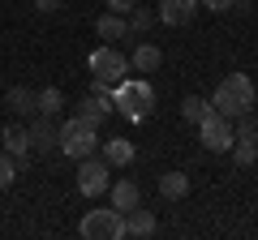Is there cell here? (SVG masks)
Returning a JSON list of instances; mask_svg holds the SVG:
<instances>
[{
	"mask_svg": "<svg viewBox=\"0 0 258 240\" xmlns=\"http://www.w3.org/2000/svg\"><path fill=\"white\" fill-rule=\"evenodd\" d=\"M198 142H203V150H211V155H228L232 150V120L211 107L198 120Z\"/></svg>",
	"mask_w": 258,
	"mask_h": 240,
	"instance_id": "obj_5",
	"label": "cell"
},
{
	"mask_svg": "<svg viewBox=\"0 0 258 240\" xmlns=\"http://www.w3.org/2000/svg\"><path fill=\"white\" fill-rule=\"evenodd\" d=\"M30 129V150H56V125H52V116H39L35 125H26Z\"/></svg>",
	"mask_w": 258,
	"mask_h": 240,
	"instance_id": "obj_10",
	"label": "cell"
},
{
	"mask_svg": "<svg viewBox=\"0 0 258 240\" xmlns=\"http://www.w3.org/2000/svg\"><path fill=\"white\" fill-rule=\"evenodd\" d=\"M207 111H211V99H198V94L181 99V116H185V120H194V125H198V120H203Z\"/></svg>",
	"mask_w": 258,
	"mask_h": 240,
	"instance_id": "obj_22",
	"label": "cell"
},
{
	"mask_svg": "<svg viewBox=\"0 0 258 240\" xmlns=\"http://www.w3.org/2000/svg\"><path fill=\"white\" fill-rule=\"evenodd\" d=\"M35 5H39V13H56V9L64 5V0H35Z\"/></svg>",
	"mask_w": 258,
	"mask_h": 240,
	"instance_id": "obj_28",
	"label": "cell"
},
{
	"mask_svg": "<svg viewBox=\"0 0 258 240\" xmlns=\"http://www.w3.org/2000/svg\"><path fill=\"white\" fill-rule=\"evenodd\" d=\"M232 142H241V146H254V150H258V116H254V111H245V116H241V125L232 129Z\"/></svg>",
	"mask_w": 258,
	"mask_h": 240,
	"instance_id": "obj_20",
	"label": "cell"
},
{
	"mask_svg": "<svg viewBox=\"0 0 258 240\" xmlns=\"http://www.w3.org/2000/svg\"><path fill=\"white\" fill-rule=\"evenodd\" d=\"M5 103H9L13 116H30V111H35V90H26V86H13V90L5 94Z\"/></svg>",
	"mask_w": 258,
	"mask_h": 240,
	"instance_id": "obj_18",
	"label": "cell"
},
{
	"mask_svg": "<svg viewBox=\"0 0 258 240\" xmlns=\"http://www.w3.org/2000/svg\"><path fill=\"white\" fill-rule=\"evenodd\" d=\"M159 60H164V52H159L155 43H138V47H134V56H129V69L151 73V69H159Z\"/></svg>",
	"mask_w": 258,
	"mask_h": 240,
	"instance_id": "obj_13",
	"label": "cell"
},
{
	"mask_svg": "<svg viewBox=\"0 0 258 240\" xmlns=\"http://www.w3.org/2000/svg\"><path fill=\"white\" fill-rule=\"evenodd\" d=\"M86 65H91V77H103V82H112V86H116V82H125V77H129V56H120V52H116L112 43L95 47Z\"/></svg>",
	"mask_w": 258,
	"mask_h": 240,
	"instance_id": "obj_6",
	"label": "cell"
},
{
	"mask_svg": "<svg viewBox=\"0 0 258 240\" xmlns=\"http://www.w3.org/2000/svg\"><path fill=\"white\" fill-rule=\"evenodd\" d=\"M237 0H198V9H211V13H228Z\"/></svg>",
	"mask_w": 258,
	"mask_h": 240,
	"instance_id": "obj_25",
	"label": "cell"
},
{
	"mask_svg": "<svg viewBox=\"0 0 258 240\" xmlns=\"http://www.w3.org/2000/svg\"><path fill=\"white\" fill-rule=\"evenodd\" d=\"M103 5H108L112 13H129V9H134V5H138V0H103Z\"/></svg>",
	"mask_w": 258,
	"mask_h": 240,
	"instance_id": "obj_27",
	"label": "cell"
},
{
	"mask_svg": "<svg viewBox=\"0 0 258 240\" xmlns=\"http://www.w3.org/2000/svg\"><path fill=\"white\" fill-rule=\"evenodd\" d=\"M95 35H103L108 43H116V39H125V35H129V22L120 18V13H112V9H108L99 22H95Z\"/></svg>",
	"mask_w": 258,
	"mask_h": 240,
	"instance_id": "obj_14",
	"label": "cell"
},
{
	"mask_svg": "<svg viewBox=\"0 0 258 240\" xmlns=\"http://www.w3.org/2000/svg\"><path fill=\"white\" fill-rule=\"evenodd\" d=\"M155 214L147 210V206H129L125 210V236H138V240H147V236H155Z\"/></svg>",
	"mask_w": 258,
	"mask_h": 240,
	"instance_id": "obj_9",
	"label": "cell"
},
{
	"mask_svg": "<svg viewBox=\"0 0 258 240\" xmlns=\"http://www.w3.org/2000/svg\"><path fill=\"white\" fill-rule=\"evenodd\" d=\"M35 111H39V116H60V111H64V94L56 90V86L35 90Z\"/></svg>",
	"mask_w": 258,
	"mask_h": 240,
	"instance_id": "obj_16",
	"label": "cell"
},
{
	"mask_svg": "<svg viewBox=\"0 0 258 240\" xmlns=\"http://www.w3.org/2000/svg\"><path fill=\"white\" fill-rule=\"evenodd\" d=\"M159 193H164L168 202H181V197L189 193V176L185 172H164L159 176Z\"/></svg>",
	"mask_w": 258,
	"mask_h": 240,
	"instance_id": "obj_17",
	"label": "cell"
},
{
	"mask_svg": "<svg viewBox=\"0 0 258 240\" xmlns=\"http://www.w3.org/2000/svg\"><path fill=\"white\" fill-rule=\"evenodd\" d=\"M0 142H5V150H9L13 159H18V155H30V129H26V125H5Z\"/></svg>",
	"mask_w": 258,
	"mask_h": 240,
	"instance_id": "obj_12",
	"label": "cell"
},
{
	"mask_svg": "<svg viewBox=\"0 0 258 240\" xmlns=\"http://www.w3.org/2000/svg\"><path fill=\"white\" fill-rule=\"evenodd\" d=\"M91 94H99V99H112V82H103V77H95V82H91Z\"/></svg>",
	"mask_w": 258,
	"mask_h": 240,
	"instance_id": "obj_26",
	"label": "cell"
},
{
	"mask_svg": "<svg viewBox=\"0 0 258 240\" xmlns=\"http://www.w3.org/2000/svg\"><path fill=\"white\" fill-rule=\"evenodd\" d=\"M13 180H18V163H13L9 150H0V189H9Z\"/></svg>",
	"mask_w": 258,
	"mask_h": 240,
	"instance_id": "obj_23",
	"label": "cell"
},
{
	"mask_svg": "<svg viewBox=\"0 0 258 240\" xmlns=\"http://www.w3.org/2000/svg\"><path fill=\"white\" fill-rule=\"evenodd\" d=\"M134 155H138V150H134V142H129V138H108V142H103V159H108V167L112 163L129 167V163H134Z\"/></svg>",
	"mask_w": 258,
	"mask_h": 240,
	"instance_id": "obj_11",
	"label": "cell"
},
{
	"mask_svg": "<svg viewBox=\"0 0 258 240\" xmlns=\"http://www.w3.org/2000/svg\"><path fill=\"white\" fill-rule=\"evenodd\" d=\"M112 107H116L125 120H142V116H151V107H155V90H151L147 77H125V82L112 86Z\"/></svg>",
	"mask_w": 258,
	"mask_h": 240,
	"instance_id": "obj_2",
	"label": "cell"
},
{
	"mask_svg": "<svg viewBox=\"0 0 258 240\" xmlns=\"http://www.w3.org/2000/svg\"><path fill=\"white\" fill-rule=\"evenodd\" d=\"M151 26H155V13H151L147 5H134V9H129V35H147Z\"/></svg>",
	"mask_w": 258,
	"mask_h": 240,
	"instance_id": "obj_21",
	"label": "cell"
},
{
	"mask_svg": "<svg viewBox=\"0 0 258 240\" xmlns=\"http://www.w3.org/2000/svg\"><path fill=\"white\" fill-rule=\"evenodd\" d=\"M78 231H82V240H120L125 236V214L116 206H95V210L82 214Z\"/></svg>",
	"mask_w": 258,
	"mask_h": 240,
	"instance_id": "obj_4",
	"label": "cell"
},
{
	"mask_svg": "<svg viewBox=\"0 0 258 240\" xmlns=\"http://www.w3.org/2000/svg\"><path fill=\"white\" fill-rule=\"evenodd\" d=\"M108 185H112V176H108V159H78V193L82 197H99V193H108Z\"/></svg>",
	"mask_w": 258,
	"mask_h": 240,
	"instance_id": "obj_7",
	"label": "cell"
},
{
	"mask_svg": "<svg viewBox=\"0 0 258 240\" xmlns=\"http://www.w3.org/2000/svg\"><path fill=\"white\" fill-rule=\"evenodd\" d=\"M78 116H86L91 125H103V120L112 116V99H99V94H86V99L78 103Z\"/></svg>",
	"mask_w": 258,
	"mask_h": 240,
	"instance_id": "obj_15",
	"label": "cell"
},
{
	"mask_svg": "<svg viewBox=\"0 0 258 240\" xmlns=\"http://www.w3.org/2000/svg\"><path fill=\"white\" fill-rule=\"evenodd\" d=\"M112 206H116L120 214H125L129 206H138V185H134V180H116V185H112Z\"/></svg>",
	"mask_w": 258,
	"mask_h": 240,
	"instance_id": "obj_19",
	"label": "cell"
},
{
	"mask_svg": "<svg viewBox=\"0 0 258 240\" xmlns=\"http://www.w3.org/2000/svg\"><path fill=\"white\" fill-rule=\"evenodd\" d=\"M95 146H99V125H91L86 116H69L60 129H56V150H64L69 159L95 155Z\"/></svg>",
	"mask_w": 258,
	"mask_h": 240,
	"instance_id": "obj_3",
	"label": "cell"
},
{
	"mask_svg": "<svg viewBox=\"0 0 258 240\" xmlns=\"http://www.w3.org/2000/svg\"><path fill=\"white\" fill-rule=\"evenodd\" d=\"M194 13H198V0H159L155 18L164 22V26H189Z\"/></svg>",
	"mask_w": 258,
	"mask_h": 240,
	"instance_id": "obj_8",
	"label": "cell"
},
{
	"mask_svg": "<svg viewBox=\"0 0 258 240\" xmlns=\"http://www.w3.org/2000/svg\"><path fill=\"white\" fill-rule=\"evenodd\" d=\"M254 99H258V90H254V82H249V73H228L215 86L211 107L220 111V116H228V120H241L245 111H254Z\"/></svg>",
	"mask_w": 258,
	"mask_h": 240,
	"instance_id": "obj_1",
	"label": "cell"
},
{
	"mask_svg": "<svg viewBox=\"0 0 258 240\" xmlns=\"http://www.w3.org/2000/svg\"><path fill=\"white\" fill-rule=\"evenodd\" d=\"M232 159H237V167H254V163H258V150H254V146H241V142H232Z\"/></svg>",
	"mask_w": 258,
	"mask_h": 240,
	"instance_id": "obj_24",
	"label": "cell"
}]
</instances>
